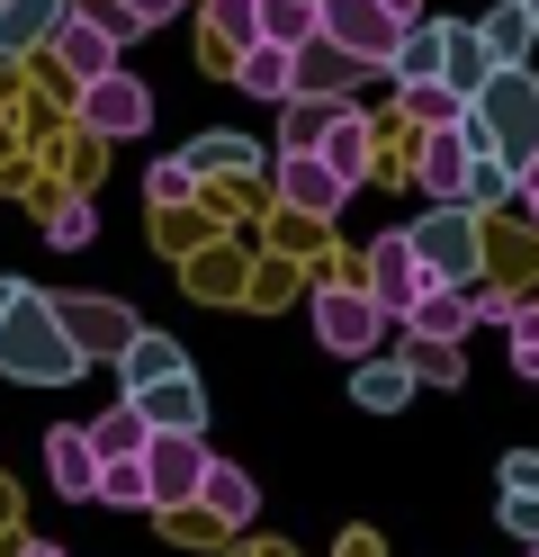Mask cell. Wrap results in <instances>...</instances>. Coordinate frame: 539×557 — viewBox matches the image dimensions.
<instances>
[{
  "instance_id": "44",
  "label": "cell",
  "mask_w": 539,
  "mask_h": 557,
  "mask_svg": "<svg viewBox=\"0 0 539 557\" xmlns=\"http://www.w3.org/2000/svg\"><path fill=\"white\" fill-rule=\"evenodd\" d=\"M10 557H63V548H54V540H19Z\"/></svg>"
},
{
  "instance_id": "15",
  "label": "cell",
  "mask_w": 539,
  "mask_h": 557,
  "mask_svg": "<svg viewBox=\"0 0 539 557\" xmlns=\"http://www.w3.org/2000/svg\"><path fill=\"white\" fill-rule=\"evenodd\" d=\"M315 153H323V162H333L342 181L359 189V181H369V171H378V126H369V117H359L351 99H342V109H333V126H323V145H315Z\"/></svg>"
},
{
  "instance_id": "16",
  "label": "cell",
  "mask_w": 539,
  "mask_h": 557,
  "mask_svg": "<svg viewBox=\"0 0 539 557\" xmlns=\"http://www.w3.org/2000/svg\"><path fill=\"white\" fill-rule=\"evenodd\" d=\"M46 468H54V485H63L72 504H90V495H99V468H108V459H99V441H90L82 423H63V432H46Z\"/></svg>"
},
{
  "instance_id": "28",
  "label": "cell",
  "mask_w": 539,
  "mask_h": 557,
  "mask_svg": "<svg viewBox=\"0 0 539 557\" xmlns=\"http://www.w3.org/2000/svg\"><path fill=\"white\" fill-rule=\"evenodd\" d=\"M405 324H414V333H431V342H458L467 324H477V306H467V288H422Z\"/></svg>"
},
{
  "instance_id": "38",
  "label": "cell",
  "mask_w": 539,
  "mask_h": 557,
  "mask_svg": "<svg viewBox=\"0 0 539 557\" xmlns=\"http://www.w3.org/2000/svg\"><path fill=\"white\" fill-rule=\"evenodd\" d=\"M513 369L539 377V306H513Z\"/></svg>"
},
{
  "instance_id": "27",
  "label": "cell",
  "mask_w": 539,
  "mask_h": 557,
  "mask_svg": "<svg viewBox=\"0 0 539 557\" xmlns=\"http://www.w3.org/2000/svg\"><path fill=\"white\" fill-rule=\"evenodd\" d=\"M486 73H494V54H486V37H477V27H450V37H441V82L477 99V90H486Z\"/></svg>"
},
{
  "instance_id": "36",
  "label": "cell",
  "mask_w": 539,
  "mask_h": 557,
  "mask_svg": "<svg viewBox=\"0 0 539 557\" xmlns=\"http://www.w3.org/2000/svg\"><path fill=\"white\" fill-rule=\"evenodd\" d=\"M72 10H82V18L99 27V37H118V46H135V37H144V18L126 10V0H72Z\"/></svg>"
},
{
  "instance_id": "37",
  "label": "cell",
  "mask_w": 539,
  "mask_h": 557,
  "mask_svg": "<svg viewBox=\"0 0 539 557\" xmlns=\"http://www.w3.org/2000/svg\"><path fill=\"white\" fill-rule=\"evenodd\" d=\"M46 234L72 252V243H90V234H99V207H90V198H54V225H46Z\"/></svg>"
},
{
  "instance_id": "46",
  "label": "cell",
  "mask_w": 539,
  "mask_h": 557,
  "mask_svg": "<svg viewBox=\"0 0 539 557\" xmlns=\"http://www.w3.org/2000/svg\"><path fill=\"white\" fill-rule=\"evenodd\" d=\"M10 288H19V278H0V306H10Z\"/></svg>"
},
{
  "instance_id": "4",
  "label": "cell",
  "mask_w": 539,
  "mask_h": 557,
  "mask_svg": "<svg viewBox=\"0 0 539 557\" xmlns=\"http://www.w3.org/2000/svg\"><path fill=\"white\" fill-rule=\"evenodd\" d=\"M315 333H323V351H342V360H369L378 342L395 333V315L369 297V288H351V278H323L315 288Z\"/></svg>"
},
{
  "instance_id": "14",
  "label": "cell",
  "mask_w": 539,
  "mask_h": 557,
  "mask_svg": "<svg viewBox=\"0 0 539 557\" xmlns=\"http://www.w3.org/2000/svg\"><path fill=\"white\" fill-rule=\"evenodd\" d=\"M252 46H261V0H207V73H234Z\"/></svg>"
},
{
  "instance_id": "32",
  "label": "cell",
  "mask_w": 539,
  "mask_h": 557,
  "mask_svg": "<svg viewBox=\"0 0 539 557\" xmlns=\"http://www.w3.org/2000/svg\"><path fill=\"white\" fill-rule=\"evenodd\" d=\"M458 198H467V207H477V216H486V207L522 198V171L503 162V153H477V162H467V189H458Z\"/></svg>"
},
{
  "instance_id": "33",
  "label": "cell",
  "mask_w": 539,
  "mask_h": 557,
  "mask_svg": "<svg viewBox=\"0 0 539 557\" xmlns=\"http://www.w3.org/2000/svg\"><path fill=\"white\" fill-rule=\"evenodd\" d=\"M405 90V117L414 126H458L467 117V90H450V82H395Z\"/></svg>"
},
{
  "instance_id": "3",
  "label": "cell",
  "mask_w": 539,
  "mask_h": 557,
  "mask_svg": "<svg viewBox=\"0 0 539 557\" xmlns=\"http://www.w3.org/2000/svg\"><path fill=\"white\" fill-rule=\"evenodd\" d=\"M405 234H414V252L431 270V288H477L486 234H477V207H467V198H431V216H414Z\"/></svg>"
},
{
  "instance_id": "11",
  "label": "cell",
  "mask_w": 539,
  "mask_h": 557,
  "mask_svg": "<svg viewBox=\"0 0 539 557\" xmlns=\"http://www.w3.org/2000/svg\"><path fill=\"white\" fill-rule=\"evenodd\" d=\"M46 54L63 63V82L82 90V82H99L108 63H118V37H99V27H90L82 10H63V18H54V37H46Z\"/></svg>"
},
{
  "instance_id": "22",
  "label": "cell",
  "mask_w": 539,
  "mask_h": 557,
  "mask_svg": "<svg viewBox=\"0 0 539 557\" xmlns=\"http://www.w3.org/2000/svg\"><path fill=\"white\" fill-rule=\"evenodd\" d=\"M441 37H450V18H414L387 54V82H441Z\"/></svg>"
},
{
  "instance_id": "9",
  "label": "cell",
  "mask_w": 539,
  "mask_h": 557,
  "mask_svg": "<svg viewBox=\"0 0 539 557\" xmlns=\"http://www.w3.org/2000/svg\"><path fill=\"white\" fill-rule=\"evenodd\" d=\"M144 476H154V512L198 504V476H207V441L198 432H154L144 441Z\"/></svg>"
},
{
  "instance_id": "7",
  "label": "cell",
  "mask_w": 539,
  "mask_h": 557,
  "mask_svg": "<svg viewBox=\"0 0 539 557\" xmlns=\"http://www.w3.org/2000/svg\"><path fill=\"white\" fill-rule=\"evenodd\" d=\"M359 261H369V278H359V288H369V297L387 306V315L405 324V315H414V297L431 288V270H422V252H414V234L395 225V234H378V243H369Z\"/></svg>"
},
{
  "instance_id": "24",
  "label": "cell",
  "mask_w": 539,
  "mask_h": 557,
  "mask_svg": "<svg viewBox=\"0 0 539 557\" xmlns=\"http://www.w3.org/2000/svg\"><path fill=\"white\" fill-rule=\"evenodd\" d=\"M342 99H315V90H287L279 99V153H315L323 145V126H333Z\"/></svg>"
},
{
  "instance_id": "10",
  "label": "cell",
  "mask_w": 539,
  "mask_h": 557,
  "mask_svg": "<svg viewBox=\"0 0 539 557\" xmlns=\"http://www.w3.org/2000/svg\"><path fill=\"white\" fill-rule=\"evenodd\" d=\"M323 37L351 46L369 73H387V54H395V37H405V18H395L387 0H323Z\"/></svg>"
},
{
  "instance_id": "20",
  "label": "cell",
  "mask_w": 539,
  "mask_h": 557,
  "mask_svg": "<svg viewBox=\"0 0 539 557\" xmlns=\"http://www.w3.org/2000/svg\"><path fill=\"white\" fill-rule=\"evenodd\" d=\"M234 90H252V99H270V109H279V99L297 90V46H270L261 37V46L234 63Z\"/></svg>"
},
{
  "instance_id": "39",
  "label": "cell",
  "mask_w": 539,
  "mask_h": 557,
  "mask_svg": "<svg viewBox=\"0 0 539 557\" xmlns=\"http://www.w3.org/2000/svg\"><path fill=\"white\" fill-rule=\"evenodd\" d=\"M503 531H513V540H539V495H513V485H503Z\"/></svg>"
},
{
  "instance_id": "17",
  "label": "cell",
  "mask_w": 539,
  "mask_h": 557,
  "mask_svg": "<svg viewBox=\"0 0 539 557\" xmlns=\"http://www.w3.org/2000/svg\"><path fill=\"white\" fill-rule=\"evenodd\" d=\"M135 405H144V423H154V432H207V396H198L189 369L162 377V387H135Z\"/></svg>"
},
{
  "instance_id": "25",
  "label": "cell",
  "mask_w": 539,
  "mask_h": 557,
  "mask_svg": "<svg viewBox=\"0 0 539 557\" xmlns=\"http://www.w3.org/2000/svg\"><path fill=\"white\" fill-rule=\"evenodd\" d=\"M405 396H414V369H405V360H378V351H369V360L351 369V405H369V413H395Z\"/></svg>"
},
{
  "instance_id": "13",
  "label": "cell",
  "mask_w": 539,
  "mask_h": 557,
  "mask_svg": "<svg viewBox=\"0 0 539 557\" xmlns=\"http://www.w3.org/2000/svg\"><path fill=\"white\" fill-rule=\"evenodd\" d=\"M359 82H369V63H359L351 46H333L323 27H315V37L297 46V90H315V99H351Z\"/></svg>"
},
{
  "instance_id": "45",
  "label": "cell",
  "mask_w": 539,
  "mask_h": 557,
  "mask_svg": "<svg viewBox=\"0 0 539 557\" xmlns=\"http://www.w3.org/2000/svg\"><path fill=\"white\" fill-rule=\"evenodd\" d=\"M387 10H395V18H405V27H414V18H422V0H387Z\"/></svg>"
},
{
  "instance_id": "18",
  "label": "cell",
  "mask_w": 539,
  "mask_h": 557,
  "mask_svg": "<svg viewBox=\"0 0 539 557\" xmlns=\"http://www.w3.org/2000/svg\"><path fill=\"white\" fill-rule=\"evenodd\" d=\"M477 37H486L494 63H530V46H539V0H494Z\"/></svg>"
},
{
  "instance_id": "23",
  "label": "cell",
  "mask_w": 539,
  "mask_h": 557,
  "mask_svg": "<svg viewBox=\"0 0 539 557\" xmlns=\"http://www.w3.org/2000/svg\"><path fill=\"white\" fill-rule=\"evenodd\" d=\"M118 369H126V396H135V387H162V377H180V369H189V351H180L171 333H135L126 351H118Z\"/></svg>"
},
{
  "instance_id": "35",
  "label": "cell",
  "mask_w": 539,
  "mask_h": 557,
  "mask_svg": "<svg viewBox=\"0 0 539 557\" xmlns=\"http://www.w3.org/2000/svg\"><path fill=\"white\" fill-rule=\"evenodd\" d=\"M144 198H154V207H198V171L189 162H154V171H144Z\"/></svg>"
},
{
  "instance_id": "31",
  "label": "cell",
  "mask_w": 539,
  "mask_h": 557,
  "mask_svg": "<svg viewBox=\"0 0 539 557\" xmlns=\"http://www.w3.org/2000/svg\"><path fill=\"white\" fill-rule=\"evenodd\" d=\"M90 504H108V512H154V476H144V459H108Z\"/></svg>"
},
{
  "instance_id": "6",
  "label": "cell",
  "mask_w": 539,
  "mask_h": 557,
  "mask_svg": "<svg viewBox=\"0 0 539 557\" xmlns=\"http://www.w3.org/2000/svg\"><path fill=\"white\" fill-rule=\"evenodd\" d=\"M270 189H279L287 216H306V225H333L342 198H351V181H342L323 153H279V162H270Z\"/></svg>"
},
{
  "instance_id": "26",
  "label": "cell",
  "mask_w": 539,
  "mask_h": 557,
  "mask_svg": "<svg viewBox=\"0 0 539 557\" xmlns=\"http://www.w3.org/2000/svg\"><path fill=\"white\" fill-rule=\"evenodd\" d=\"M180 162H189L198 181H252V171H261V153H252L243 135H198V145L180 153Z\"/></svg>"
},
{
  "instance_id": "34",
  "label": "cell",
  "mask_w": 539,
  "mask_h": 557,
  "mask_svg": "<svg viewBox=\"0 0 539 557\" xmlns=\"http://www.w3.org/2000/svg\"><path fill=\"white\" fill-rule=\"evenodd\" d=\"M323 27V0H261V37L270 46H306Z\"/></svg>"
},
{
  "instance_id": "2",
  "label": "cell",
  "mask_w": 539,
  "mask_h": 557,
  "mask_svg": "<svg viewBox=\"0 0 539 557\" xmlns=\"http://www.w3.org/2000/svg\"><path fill=\"white\" fill-rule=\"evenodd\" d=\"M458 135H467V153H503V162L522 171L539 153V82H530V63H494L486 90L467 99Z\"/></svg>"
},
{
  "instance_id": "40",
  "label": "cell",
  "mask_w": 539,
  "mask_h": 557,
  "mask_svg": "<svg viewBox=\"0 0 539 557\" xmlns=\"http://www.w3.org/2000/svg\"><path fill=\"white\" fill-rule=\"evenodd\" d=\"M503 485H513V495H539V449H513V459H503Z\"/></svg>"
},
{
  "instance_id": "42",
  "label": "cell",
  "mask_w": 539,
  "mask_h": 557,
  "mask_svg": "<svg viewBox=\"0 0 539 557\" xmlns=\"http://www.w3.org/2000/svg\"><path fill=\"white\" fill-rule=\"evenodd\" d=\"M126 10H135L144 27H162V18H180V10H189V0H126Z\"/></svg>"
},
{
  "instance_id": "1",
  "label": "cell",
  "mask_w": 539,
  "mask_h": 557,
  "mask_svg": "<svg viewBox=\"0 0 539 557\" xmlns=\"http://www.w3.org/2000/svg\"><path fill=\"white\" fill-rule=\"evenodd\" d=\"M0 377H19V387L82 377V351H72V333H63L46 288H10V306H0Z\"/></svg>"
},
{
  "instance_id": "41",
  "label": "cell",
  "mask_w": 539,
  "mask_h": 557,
  "mask_svg": "<svg viewBox=\"0 0 539 557\" xmlns=\"http://www.w3.org/2000/svg\"><path fill=\"white\" fill-rule=\"evenodd\" d=\"M467 306H477V324H513V297L503 288H467Z\"/></svg>"
},
{
  "instance_id": "8",
  "label": "cell",
  "mask_w": 539,
  "mask_h": 557,
  "mask_svg": "<svg viewBox=\"0 0 539 557\" xmlns=\"http://www.w3.org/2000/svg\"><path fill=\"white\" fill-rule=\"evenodd\" d=\"M54 315H63V333H72V351H82V360H118L126 342L144 333V315L118 306V297H54Z\"/></svg>"
},
{
  "instance_id": "29",
  "label": "cell",
  "mask_w": 539,
  "mask_h": 557,
  "mask_svg": "<svg viewBox=\"0 0 539 557\" xmlns=\"http://www.w3.org/2000/svg\"><path fill=\"white\" fill-rule=\"evenodd\" d=\"M414 369V387H458L467 360H458V342H431V333H405V351H395Z\"/></svg>"
},
{
  "instance_id": "5",
  "label": "cell",
  "mask_w": 539,
  "mask_h": 557,
  "mask_svg": "<svg viewBox=\"0 0 539 557\" xmlns=\"http://www.w3.org/2000/svg\"><path fill=\"white\" fill-rule=\"evenodd\" d=\"M72 117H82V135L118 145V135H144V126H154V90H144L126 63H108L99 82H82V90H72Z\"/></svg>"
},
{
  "instance_id": "19",
  "label": "cell",
  "mask_w": 539,
  "mask_h": 557,
  "mask_svg": "<svg viewBox=\"0 0 539 557\" xmlns=\"http://www.w3.org/2000/svg\"><path fill=\"white\" fill-rule=\"evenodd\" d=\"M72 10V0H0V54H46V37H54V18Z\"/></svg>"
},
{
  "instance_id": "21",
  "label": "cell",
  "mask_w": 539,
  "mask_h": 557,
  "mask_svg": "<svg viewBox=\"0 0 539 557\" xmlns=\"http://www.w3.org/2000/svg\"><path fill=\"white\" fill-rule=\"evenodd\" d=\"M198 504H207L216 521H234V531H243V521L261 512V485H252L234 459H207V476H198Z\"/></svg>"
},
{
  "instance_id": "30",
  "label": "cell",
  "mask_w": 539,
  "mask_h": 557,
  "mask_svg": "<svg viewBox=\"0 0 539 557\" xmlns=\"http://www.w3.org/2000/svg\"><path fill=\"white\" fill-rule=\"evenodd\" d=\"M90 441H99V459H144V441H154V423H144V405L126 396L118 413H99V423H90Z\"/></svg>"
},
{
  "instance_id": "43",
  "label": "cell",
  "mask_w": 539,
  "mask_h": 557,
  "mask_svg": "<svg viewBox=\"0 0 539 557\" xmlns=\"http://www.w3.org/2000/svg\"><path fill=\"white\" fill-rule=\"evenodd\" d=\"M522 207H530V225H539V153L522 162Z\"/></svg>"
},
{
  "instance_id": "12",
  "label": "cell",
  "mask_w": 539,
  "mask_h": 557,
  "mask_svg": "<svg viewBox=\"0 0 539 557\" xmlns=\"http://www.w3.org/2000/svg\"><path fill=\"white\" fill-rule=\"evenodd\" d=\"M467 162H477V153H467L458 126H422V145H414V189H422V198H458V189H467Z\"/></svg>"
}]
</instances>
